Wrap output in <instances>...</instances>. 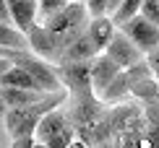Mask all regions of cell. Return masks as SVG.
<instances>
[{
    "label": "cell",
    "mask_w": 159,
    "mask_h": 148,
    "mask_svg": "<svg viewBox=\"0 0 159 148\" xmlns=\"http://www.w3.org/2000/svg\"><path fill=\"white\" fill-rule=\"evenodd\" d=\"M68 99V91L60 89V91H47L42 99L31 104H24V107H8L5 109V117H3V127L8 133L11 140L16 138H26V135H34V127L37 122L42 120V114H47L52 107L63 104Z\"/></svg>",
    "instance_id": "6da1fadb"
},
{
    "label": "cell",
    "mask_w": 159,
    "mask_h": 148,
    "mask_svg": "<svg viewBox=\"0 0 159 148\" xmlns=\"http://www.w3.org/2000/svg\"><path fill=\"white\" fill-rule=\"evenodd\" d=\"M34 138L37 146H47V148H63L76 143V127L70 125L63 104L52 107L47 114H42V120L34 127Z\"/></svg>",
    "instance_id": "7a4b0ae2"
},
{
    "label": "cell",
    "mask_w": 159,
    "mask_h": 148,
    "mask_svg": "<svg viewBox=\"0 0 159 148\" xmlns=\"http://www.w3.org/2000/svg\"><path fill=\"white\" fill-rule=\"evenodd\" d=\"M11 60L16 65H21V68L39 83L42 91H60L63 89L55 63H47V60H42L39 55H31V52H26V50H13V57Z\"/></svg>",
    "instance_id": "3957f363"
},
{
    "label": "cell",
    "mask_w": 159,
    "mask_h": 148,
    "mask_svg": "<svg viewBox=\"0 0 159 148\" xmlns=\"http://www.w3.org/2000/svg\"><path fill=\"white\" fill-rule=\"evenodd\" d=\"M89 63L91 60H65V63H57V76H60V83L68 91V96L94 94Z\"/></svg>",
    "instance_id": "277c9868"
},
{
    "label": "cell",
    "mask_w": 159,
    "mask_h": 148,
    "mask_svg": "<svg viewBox=\"0 0 159 148\" xmlns=\"http://www.w3.org/2000/svg\"><path fill=\"white\" fill-rule=\"evenodd\" d=\"M117 29H120L123 34H125L130 42L138 47V50L143 52V55L159 47V26H157V24H151L149 18H143L141 13H136L133 18H128V21L120 24Z\"/></svg>",
    "instance_id": "5b68a950"
},
{
    "label": "cell",
    "mask_w": 159,
    "mask_h": 148,
    "mask_svg": "<svg viewBox=\"0 0 159 148\" xmlns=\"http://www.w3.org/2000/svg\"><path fill=\"white\" fill-rule=\"evenodd\" d=\"M26 44L34 50V55H39L47 63H60V52H57V39H55V31H50L42 21H34L26 31Z\"/></svg>",
    "instance_id": "8992f818"
},
{
    "label": "cell",
    "mask_w": 159,
    "mask_h": 148,
    "mask_svg": "<svg viewBox=\"0 0 159 148\" xmlns=\"http://www.w3.org/2000/svg\"><path fill=\"white\" fill-rule=\"evenodd\" d=\"M104 55L112 57L120 68H130V65H136V63H141V60H143V52L138 50V47L130 42L120 29H115V34L110 37L107 47H104Z\"/></svg>",
    "instance_id": "52a82bcc"
},
{
    "label": "cell",
    "mask_w": 159,
    "mask_h": 148,
    "mask_svg": "<svg viewBox=\"0 0 159 148\" xmlns=\"http://www.w3.org/2000/svg\"><path fill=\"white\" fill-rule=\"evenodd\" d=\"M89 70H91V89H94V94L99 96V94L104 91V86H107L110 81L123 70V68H120V65H117L112 57H107L104 52H99V55L91 57Z\"/></svg>",
    "instance_id": "ba28073f"
},
{
    "label": "cell",
    "mask_w": 159,
    "mask_h": 148,
    "mask_svg": "<svg viewBox=\"0 0 159 148\" xmlns=\"http://www.w3.org/2000/svg\"><path fill=\"white\" fill-rule=\"evenodd\" d=\"M11 13V24L18 31H29V26L37 21V0H5Z\"/></svg>",
    "instance_id": "9c48e42d"
},
{
    "label": "cell",
    "mask_w": 159,
    "mask_h": 148,
    "mask_svg": "<svg viewBox=\"0 0 159 148\" xmlns=\"http://www.w3.org/2000/svg\"><path fill=\"white\" fill-rule=\"evenodd\" d=\"M115 29L117 26L112 24V18L107 16V13H104V16H91L89 21H86V34L91 37V42H94L102 52H104V47H107L110 37L115 34Z\"/></svg>",
    "instance_id": "30bf717a"
},
{
    "label": "cell",
    "mask_w": 159,
    "mask_h": 148,
    "mask_svg": "<svg viewBox=\"0 0 159 148\" xmlns=\"http://www.w3.org/2000/svg\"><path fill=\"white\" fill-rule=\"evenodd\" d=\"M99 47L91 42V37L86 34V29L78 34L73 42H70L68 47H65V52H63V57H60V63H65V60H91L94 55H99Z\"/></svg>",
    "instance_id": "8fae6325"
},
{
    "label": "cell",
    "mask_w": 159,
    "mask_h": 148,
    "mask_svg": "<svg viewBox=\"0 0 159 148\" xmlns=\"http://www.w3.org/2000/svg\"><path fill=\"white\" fill-rule=\"evenodd\" d=\"M47 91H37V89H16V86H0V96H3L5 107H24L31 104L37 99H42Z\"/></svg>",
    "instance_id": "7c38bea8"
},
{
    "label": "cell",
    "mask_w": 159,
    "mask_h": 148,
    "mask_svg": "<svg viewBox=\"0 0 159 148\" xmlns=\"http://www.w3.org/2000/svg\"><path fill=\"white\" fill-rule=\"evenodd\" d=\"M0 86H16V89H37V91H42L37 81L31 78L21 65H16V63H13L11 68L0 76Z\"/></svg>",
    "instance_id": "4fadbf2b"
},
{
    "label": "cell",
    "mask_w": 159,
    "mask_h": 148,
    "mask_svg": "<svg viewBox=\"0 0 159 148\" xmlns=\"http://www.w3.org/2000/svg\"><path fill=\"white\" fill-rule=\"evenodd\" d=\"M0 44L11 47V50H26V34L18 31L13 24L0 21Z\"/></svg>",
    "instance_id": "5bb4252c"
},
{
    "label": "cell",
    "mask_w": 159,
    "mask_h": 148,
    "mask_svg": "<svg viewBox=\"0 0 159 148\" xmlns=\"http://www.w3.org/2000/svg\"><path fill=\"white\" fill-rule=\"evenodd\" d=\"M138 11H141V0H120L117 8L110 13V18H112V24H115V26H120V24L128 21V18H133Z\"/></svg>",
    "instance_id": "9a60e30c"
},
{
    "label": "cell",
    "mask_w": 159,
    "mask_h": 148,
    "mask_svg": "<svg viewBox=\"0 0 159 148\" xmlns=\"http://www.w3.org/2000/svg\"><path fill=\"white\" fill-rule=\"evenodd\" d=\"M68 0H37V21H44L52 13H57Z\"/></svg>",
    "instance_id": "2e32d148"
},
{
    "label": "cell",
    "mask_w": 159,
    "mask_h": 148,
    "mask_svg": "<svg viewBox=\"0 0 159 148\" xmlns=\"http://www.w3.org/2000/svg\"><path fill=\"white\" fill-rule=\"evenodd\" d=\"M141 13L143 18H149L151 24L159 26V0H141Z\"/></svg>",
    "instance_id": "e0dca14e"
},
{
    "label": "cell",
    "mask_w": 159,
    "mask_h": 148,
    "mask_svg": "<svg viewBox=\"0 0 159 148\" xmlns=\"http://www.w3.org/2000/svg\"><path fill=\"white\" fill-rule=\"evenodd\" d=\"M89 16H104L110 11V0H84Z\"/></svg>",
    "instance_id": "ac0fdd59"
},
{
    "label": "cell",
    "mask_w": 159,
    "mask_h": 148,
    "mask_svg": "<svg viewBox=\"0 0 159 148\" xmlns=\"http://www.w3.org/2000/svg\"><path fill=\"white\" fill-rule=\"evenodd\" d=\"M8 146H13V148H31V146H37V138H34V135H26V138H16V140H11Z\"/></svg>",
    "instance_id": "d6986e66"
},
{
    "label": "cell",
    "mask_w": 159,
    "mask_h": 148,
    "mask_svg": "<svg viewBox=\"0 0 159 148\" xmlns=\"http://www.w3.org/2000/svg\"><path fill=\"white\" fill-rule=\"evenodd\" d=\"M0 21L11 24V13H8V3H5V0H0Z\"/></svg>",
    "instance_id": "ffe728a7"
},
{
    "label": "cell",
    "mask_w": 159,
    "mask_h": 148,
    "mask_svg": "<svg viewBox=\"0 0 159 148\" xmlns=\"http://www.w3.org/2000/svg\"><path fill=\"white\" fill-rule=\"evenodd\" d=\"M11 65H13V60H11V57H0V76H3V73L8 70Z\"/></svg>",
    "instance_id": "44dd1931"
},
{
    "label": "cell",
    "mask_w": 159,
    "mask_h": 148,
    "mask_svg": "<svg viewBox=\"0 0 159 148\" xmlns=\"http://www.w3.org/2000/svg\"><path fill=\"white\" fill-rule=\"evenodd\" d=\"M8 143H11V138H8V133H5L3 122H0V146H8Z\"/></svg>",
    "instance_id": "7402d4cb"
},
{
    "label": "cell",
    "mask_w": 159,
    "mask_h": 148,
    "mask_svg": "<svg viewBox=\"0 0 159 148\" xmlns=\"http://www.w3.org/2000/svg\"><path fill=\"white\" fill-rule=\"evenodd\" d=\"M5 109H8V107H5V102H3V96H0V122H3V117H5Z\"/></svg>",
    "instance_id": "603a6c76"
},
{
    "label": "cell",
    "mask_w": 159,
    "mask_h": 148,
    "mask_svg": "<svg viewBox=\"0 0 159 148\" xmlns=\"http://www.w3.org/2000/svg\"><path fill=\"white\" fill-rule=\"evenodd\" d=\"M157 50H159V47H157Z\"/></svg>",
    "instance_id": "cb8c5ba5"
}]
</instances>
